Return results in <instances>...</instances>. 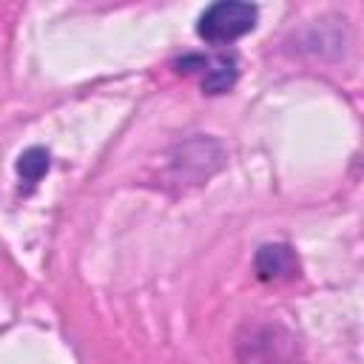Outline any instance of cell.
<instances>
[{"mask_svg":"<svg viewBox=\"0 0 364 364\" xmlns=\"http://www.w3.org/2000/svg\"><path fill=\"white\" fill-rule=\"evenodd\" d=\"M242 364H296V344L279 324H245L236 338Z\"/></svg>","mask_w":364,"mask_h":364,"instance_id":"cell-1","label":"cell"},{"mask_svg":"<svg viewBox=\"0 0 364 364\" xmlns=\"http://www.w3.org/2000/svg\"><path fill=\"white\" fill-rule=\"evenodd\" d=\"M256 17H259V11H256V6H250V3L219 0V3L208 6V9L199 14L196 34H199L205 43H213V46L233 43V40H239L242 34L253 31Z\"/></svg>","mask_w":364,"mask_h":364,"instance_id":"cell-2","label":"cell"},{"mask_svg":"<svg viewBox=\"0 0 364 364\" xmlns=\"http://www.w3.org/2000/svg\"><path fill=\"white\" fill-rule=\"evenodd\" d=\"M179 71H202V91L205 94H225L236 82V57L233 54H216V57H202V54H188L176 63Z\"/></svg>","mask_w":364,"mask_h":364,"instance_id":"cell-3","label":"cell"},{"mask_svg":"<svg viewBox=\"0 0 364 364\" xmlns=\"http://www.w3.org/2000/svg\"><path fill=\"white\" fill-rule=\"evenodd\" d=\"M253 264H256V276L262 282H282V279L296 276V270H299L296 253L287 245H262L256 250Z\"/></svg>","mask_w":364,"mask_h":364,"instance_id":"cell-4","label":"cell"},{"mask_svg":"<svg viewBox=\"0 0 364 364\" xmlns=\"http://www.w3.org/2000/svg\"><path fill=\"white\" fill-rule=\"evenodd\" d=\"M46 171H48V151H46V148H28V151L20 154V159H17V173H20L23 182L34 185V182L43 179Z\"/></svg>","mask_w":364,"mask_h":364,"instance_id":"cell-5","label":"cell"}]
</instances>
